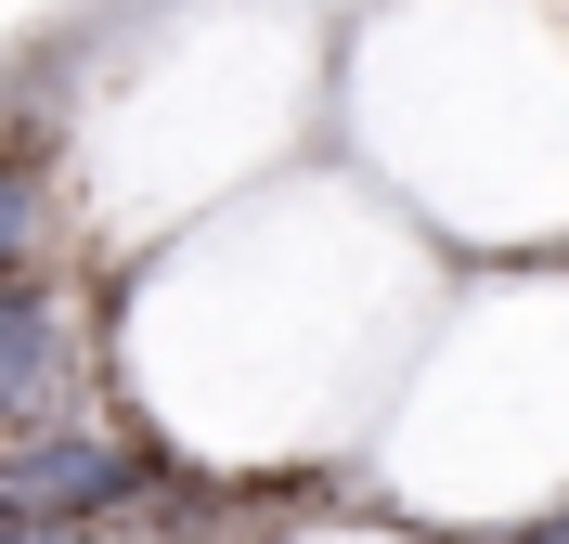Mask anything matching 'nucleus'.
Wrapping results in <instances>:
<instances>
[{
	"mask_svg": "<svg viewBox=\"0 0 569 544\" xmlns=\"http://www.w3.org/2000/svg\"><path fill=\"white\" fill-rule=\"evenodd\" d=\"M142 467H156V454H130V441L52 428V441H13V454H0V493H13V518H91V506H117V493H142Z\"/></svg>",
	"mask_w": 569,
	"mask_h": 544,
	"instance_id": "nucleus-1",
	"label": "nucleus"
},
{
	"mask_svg": "<svg viewBox=\"0 0 569 544\" xmlns=\"http://www.w3.org/2000/svg\"><path fill=\"white\" fill-rule=\"evenodd\" d=\"M52 389H66V325H52V298H39V286L0 273V428H27Z\"/></svg>",
	"mask_w": 569,
	"mask_h": 544,
	"instance_id": "nucleus-2",
	"label": "nucleus"
},
{
	"mask_svg": "<svg viewBox=\"0 0 569 544\" xmlns=\"http://www.w3.org/2000/svg\"><path fill=\"white\" fill-rule=\"evenodd\" d=\"M27 234H39V181H27V169H0V273L27 259Z\"/></svg>",
	"mask_w": 569,
	"mask_h": 544,
	"instance_id": "nucleus-3",
	"label": "nucleus"
},
{
	"mask_svg": "<svg viewBox=\"0 0 569 544\" xmlns=\"http://www.w3.org/2000/svg\"><path fill=\"white\" fill-rule=\"evenodd\" d=\"M0 544H78V518H13Z\"/></svg>",
	"mask_w": 569,
	"mask_h": 544,
	"instance_id": "nucleus-4",
	"label": "nucleus"
},
{
	"mask_svg": "<svg viewBox=\"0 0 569 544\" xmlns=\"http://www.w3.org/2000/svg\"><path fill=\"white\" fill-rule=\"evenodd\" d=\"M531 544H569V532H531Z\"/></svg>",
	"mask_w": 569,
	"mask_h": 544,
	"instance_id": "nucleus-5",
	"label": "nucleus"
}]
</instances>
